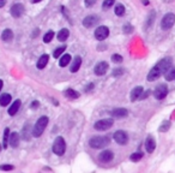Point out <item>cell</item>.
Wrapping results in <instances>:
<instances>
[{"label":"cell","mask_w":175,"mask_h":173,"mask_svg":"<svg viewBox=\"0 0 175 173\" xmlns=\"http://www.w3.org/2000/svg\"><path fill=\"white\" fill-rule=\"evenodd\" d=\"M109 143H110V138H109L108 136H96V137H92V138L89 141L90 147L94 148V149L104 148V147H107Z\"/></svg>","instance_id":"obj_1"},{"label":"cell","mask_w":175,"mask_h":173,"mask_svg":"<svg viewBox=\"0 0 175 173\" xmlns=\"http://www.w3.org/2000/svg\"><path fill=\"white\" fill-rule=\"evenodd\" d=\"M47 125H48V117H41L36 121V124H35V126L32 129V136L34 137H40L43 133Z\"/></svg>","instance_id":"obj_2"},{"label":"cell","mask_w":175,"mask_h":173,"mask_svg":"<svg viewBox=\"0 0 175 173\" xmlns=\"http://www.w3.org/2000/svg\"><path fill=\"white\" fill-rule=\"evenodd\" d=\"M65 150H66V143H65V140L62 137H57L54 143H53V152L54 154H57L59 156L64 155L65 154Z\"/></svg>","instance_id":"obj_3"},{"label":"cell","mask_w":175,"mask_h":173,"mask_svg":"<svg viewBox=\"0 0 175 173\" xmlns=\"http://www.w3.org/2000/svg\"><path fill=\"white\" fill-rule=\"evenodd\" d=\"M114 124V120L112 118H106V119H101L99 121L95 123L94 128L97 130V131H106V130L110 129Z\"/></svg>","instance_id":"obj_4"},{"label":"cell","mask_w":175,"mask_h":173,"mask_svg":"<svg viewBox=\"0 0 175 173\" xmlns=\"http://www.w3.org/2000/svg\"><path fill=\"white\" fill-rule=\"evenodd\" d=\"M175 23V16L174 13H167L163 16L162 21H161V27L163 30H168L170 29Z\"/></svg>","instance_id":"obj_5"},{"label":"cell","mask_w":175,"mask_h":173,"mask_svg":"<svg viewBox=\"0 0 175 173\" xmlns=\"http://www.w3.org/2000/svg\"><path fill=\"white\" fill-rule=\"evenodd\" d=\"M172 58H163L162 60H160L158 63H157V65H156V67H157V70L161 72V73H164V72L167 71L170 66H172Z\"/></svg>","instance_id":"obj_6"},{"label":"cell","mask_w":175,"mask_h":173,"mask_svg":"<svg viewBox=\"0 0 175 173\" xmlns=\"http://www.w3.org/2000/svg\"><path fill=\"white\" fill-rule=\"evenodd\" d=\"M108 35H109V29L107 27H104V25H101V27H99L95 30V37L99 41H103L104 39L108 37Z\"/></svg>","instance_id":"obj_7"},{"label":"cell","mask_w":175,"mask_h":173,"mask_svg":"<svg viewBox=\"0 0 175 173\" xmlns=\"http://www.w3.org/2000/svg\"><path fill=\"white\" fill-rule=\"evenodd\" d=\"M168 94V88L164 86V84H160L155 89L154 91V96L157 99V100H163Z\"/></svg>","instance_id":"obj_8"},{"label":"cell","mask_w":175,"mask_h":173,"mask_svg":"<svg viewBox=\"0 0 175 173\" xmlns=\"http://www.w3.org/2000/svg\"><path fill=\"white\" fill-rule=\"evenodd\" d=\"M114 140H115V142H117V143L124 145V144L127 143V141H128V136H127V133H126L125 131L119 130V131H117V132L114 133Z\"/></svg>","instance_id":"obj_9"},{"label":"cell","mask_w":175,"mask_h":173,"mask_svg":"<svg viewBox=\"0 0 175 173\" xmlns=\"http://www.w3.org/2000/svg\"><path fill=\"white\" fill-rule=\"evenodd\" d=\"M108 70V64L106 63V61H100V63H97L96 65H95V69H94V72H95V75H97V76H103L106 72Z\"/></svg>","instance_id":"obj_10"},{"label":"cell","mask_w":175,"mask_h":173,"mask_svg":"<svg viewBox=\"0 0 175 173\" xmlns=\"http://www.w3.org/2000/svg\"><path fill=\"white\" fill-rule=\"evenodd\" d=\"M24 12V6L22 4H15L12 7H11V14L15 17V18H18L20 17Z\"/></svg>","instance_id":"obj_11"},{"label":"cell","mask_w":175,"mask_h":173,"mask_svg":"<svg viewBox=\"0 0 175 173\" xmlns=\"http://www.w3.org/2000/svg\"><path fill=\"white\" fill-rule=\"evenodd\" d=\"M97 17L96 16H87L84 19H83V25L85 27V28H91V27H94L96 23H97Z\"/></svg>","instance_id":"obj_12"},{"label":"cell","mask_w":175,"mask_h":173,"mask_svg":"<svg viewBox=\"0 0 175 173\" xmlns=\"http://www.w3.org/2000/svg\"><path fill=\"white\" fill-rule=\"evenodd\" d=\"M113 158H114L113 152H110V150H104V152H102V153L100 154L99 160H100L101 162H109V161L113 160Z\"/></svg>","instance_id":"obj_13"},{"label":"cell","mask_w":175,"mask_h":173,"mask_svg":"<svg viewBox=\"0 0 175 173\" xmlns=\"http://www.w3.org/2000/svg\"><path fill=\"white\" fill-rule=\"evenodd\" d=\"M145 148H146V152H147V153H152V152L155 150V148H156V142H155V140H154L152 136H149V137L146 138Z\"/></svg>","instance_id":"obj_14"},{"label":"cell","mask_w":175,"mask_h":173,"mask_svg":"<svg viewBox=\"0 0 175 173\" xmlns=\"http://www.w3.org/2000/svg\"><path fill=\"white\" fill-rule=\"evenodd\" d=\"M142 93H143V87L138 86V87H136V88H133L131 91V95H130V96H131V101L134 102V101L138 100Z\"/></svg>","instance_id":"obj_15"},{"label":"cell","mask_w":175,"mask_h":173,"mask_svg":"<svg viewBox=\"0 0 175 173\" xmlns=\"http://www.w3.org/2000/svg\"><path fill=\"white\" fill-rule=\"evenodd\" d=\"M161 75H162V73H161V72L157 70V67L155 66L154 69H151V71L149 72V75H147L146 79H147L149 82H154V81H156V79L160 77Z\"/></svg>","instance_id":"obj_16"},{"label":"cell","mask_w":175,"mask_h":173,"mask_svg":"<svg viewBox=\"0 0 175 173\" xmlns=\"http://www.w3.org/2000/svg\"><path fill=\"white\" fill-rule=\"evenodd\" d=\"M9 143L12 148H17L19 144V135L17 132H12L9 137Z\"/></svg>","instance_id":"obj_17"},{"label":"cell","mask_w":175,"mask_h":173,"mask_svg":"<svg viewBox=\"0 0 175 173\" xmlns=\"http://www.w3.org/2000/svg\"><path fill=\"white\" fill-rule=\"evenodd\" d=\"M127 114H128V111L126 108H115L112 112V115L114 118H125Z\"/></svg>","instance_id":"obj_18"},{"label":"cell","mask_w":175,"mask_h":173,"mask_svg":"<svg viewBox=\"0 0 175 173\" xmlns=\"http://www.w3.org/2000/svg\"><path fill=\"white\" fill-rule=\"evenodd\" d=\"M80 65H82V58L74 57V59H73V61H72V65H71V67H70V71L77 72L78 70H79Z\"/></svg>","instance_id":"obj_19"},{"label":"cell","mask_w":175,"mask_h":173,"mask_svg":"<svg viewBox=\"0 0 175 173\" xmlns=\"http://www.w3.org/2000/svg\"><path fill=\"white\" fill-rule=\"evenodd\" d=\"M1 39H2V41H5V42L11 41V40L13 39V33H12V30H11V29H5V30L2 31V34H1Z\"/></svg>","instance_id":"obj_20"},{"label":"cell","mask_w":175,"mask_h":173,"mask_svg":"<svg viewBox=\"0 0 175 173\" xmlns=\"http://www.w3.org/2000/svg\"><path fill=\"white\" fill-rule=\"evenodd\" d=\"M19 107H20V100H16L11 106H10V108H9V114L10 115H15L17 112H18V110H19Z\"/></svg>","instance_id":"obj_21"},{"label":"cell","mask_w":175,"mask_h":173,"mask_svg":"<svg viewBox=\"0 0 175 173\" xmlns=\"http://www.w3.org/2000/svg\"><path fill=\"white\" fill-rule=\"evenodd\" d=\"M48 60H49V56L48 54H43L42 57L39 59V61H37V69L42 70L44 66L48 64Z\"/></svg>","instance_id":"obj_22"},{"label":"cell","mask_w":175,"mask_h":173,"mask_svg":"<svg viewBox=\"0 0 175 173\" xmlns=\"http://www.w3.org/2000/svg\"><path fill=\"white\" fill-rule=\"evenodd\" d=\"M164 76H166V79L167 81H173V79H175V67H173V66H170L167 71L164 72Z\"/></svg>","instance_id":"obj_23"},{"label":"cell","mask_w":175,"mask_h":173,"mask_svg":"<svg viewBox=\"0 0 175 173\" xmlns=\"http://www.w3.org/2000/svg\"><path fill=\"white\" fill-rule=\"evenodd\" d=\"M69 35H70L69 29H61L58 33V40L59 41H66L67 37H69Z\"/></svg>","instance_id":"obj_24"},{"label":"cell","mask_w":175,"mask_h":173,"mask_svg":"<svg viewBox=\"0 0 175 173\" xmlns=\"http://www.w3.org/2000/svg\"><path fill=\"white\" fill-rule=\"evenodd\" d=\"M64 95H65L66 98H69V99H78V98H79V93L76 91V90H73V89H67V90H65Z\"/></svg>","instance_id":"obj_25"},{"label":"cell","mask_w":175,"mask_h":173,"mask_svg":"<svg viewBox=\"0 0 175 173\" xmlns=\"http://www.w3.org/2000/svg\"><path fill=\"white\" fill-rule=\"evenodd\" d=\"M11 102V95L10 94H2L0 96V106H7Z\"/></svg>","instance_id":"obj_26"},{"label":"cell","mask_w":175,"mask_h":173,"mask_svg":"<svg viewBox=\"0 0 175 173\" xmlns=\"http://www.w3.org/2000/svg\"><path fill=\"white\" fill-rule=\"evenodd\" d=\"M70 61H71V56H70V54H65V56L61 57L60 61H59V65H60L61 67H65V66L69 65Z\"/></svg>","instance_id":"obj_27"},{"label":"cell","mask_w":175,"mask_h":173,"mask_svg":"<svg viewBox=\"0 0 175 173\" xmlns=\"http://www.w3.org/2000/svg\"><path fill=\"white\" fill-rule=\"evenodd\" d=\"M114 12H115V14H117V16H119V17L124 16V14H125V6H124L122 4H117V6H115Z\"/></svg>","instance_id":"obj_28"},{"label":"cell","mask_w":175,"mask_h":173,"mask_svg":"<svg viewBox=\"0 0 175 173\" xmlns=\"http://www.w3.org/2000/svg\"><path fill=\"white\" fill-rule=\"evenodd\" d=\"M22 137H23V140H25V141L30 140V126H29V124H27V125L24 126V129H23V131H22Z\"/></svg>","instance_id":"obj_29"},{"label":"cell","mask_w":175,"mask_h":173,"mask_svg":"<svg viewBox=\"0 0 175 173\" xmlns=\"http://www.w3.org/2000/svg\"><path fill=\"white\" fill-rule=\"evenodd\" d=\"M170 128V121L169 120H164L162 124H161V126L158 128V131L161 132H166V131H168Z\"/></svg>","instance_id":"obj_30"},{"label":"cell","mask_w":175,"mask_h":173,"mask_svg":"<svg viewBox=\"0 0 175 173\" xmlns=\"http://www.w3.org/2000/svg\"><path fill=\"white\" fill-rule=\"evenodd\" d=\"M65 49H66V46H61V47H58L55 51H54V53H53V56L54 58H59L64 52H65Z\"/></svg>","instance_id":"obj_31"},{"label":"cell","mask_w":175,"mask_h":173,"mask_svg":"<svg viewBox=\"0 0 175 173\" xmlns=\"http://www.w3.org/2000/svg\"><path fill=\"white\" fill-rule=\"evenodd\" d=\"M53 37H54V33H53V31H48V33H46V34H44V36H43V41H44V42H46V43L50 42Z\"/></svg>","instance_id":"obj_32"},{"label":"cell","mask_w":175,"mask_h":173,"mask_svg":"<svg viewBox=\"0 0 175 173\" xmlns=\"http://www.w3.org/2000/svg\"><path fill=\"white\" fill-rule=\"evenodd\" d=\"M142 158H143V154H142V153H133V154H131V156H130L131 161H133V162L139 161Z\"/></svg>","instance_id":"obj_33"},{"label":"cell","mask_w":175,"mask_h":173,"mask_svg":"<svg viewBox=\"0 0 175 173\" xmlns=\"http://www.w3.org/2000/svg\"><path fill=\"white\" fill-rule=\"evenodd\" d=\"M114 2H115V0H104V1H103V5H102L103 10H107V9H109L110 6H113Z\"/></svg>","instance_id":"obj_34"},{"label":"cell","mask_w":175,"mask_h":173,"mask_svg":"<svg viewBox=\"0 0 175 173\" xmlns=\"http://www.w3.org/2000/svg\"><path fill=\"white\" fill-rule=\"evenodd\" d=\"M9 135H10V130L5 129L4 131V148H7V140H9Z\"/></svg>","instance_id":"obj_35"},{"label":"cell","mask_w":175,"mask_h":173,"mask_svg":"<svg viewBox=\"0 0 175 173\" xmlns=\"http://www.w3.org/2000/svg\"><path fill=\"white\" fill-rule=\"evenodd\" d=\"M132 31H133V27L131 24H125L124 25V33L125 34H131Z\"/></svg>","instance_id":"obj_36"},{"label":"cell","mask_w":175,"mask_h":173,"mask_svg":"<svg viewBox=\"0 0 175 173\" xmlns=\"http://www.w3.org/2000/svg\"><path fill=\"white\" fill-rule=\"evenodd\" d=\"M124 70L122 69H115L114 71H113V77H120V76H122L124 75Z\"/></svg>","instance_id":"obj_37"},{"label":"cell","mask_w":175,"mask_h":173,"mask_svg":"<svg viewBox=\"0 0 175 173\" xmlns=\"http://www.w3.org/2000/svg\"><path fill=\"white\" fill-rule=\"evenodd\" d=\"M112 60L114 61V63H121L122 61V57L120 56V54H113V57H112Z\"/></svg>","instance_id":"obj_38"},{"label":"cell","mask_w":175,"mask_h":173,"mask_svg":"<svg viewBox=\"0 0 175 173\" xmlns=\"http://www.w3.org/2000/svg\"><path fill=\"white\" fill-rule=\"evenodd\" d=\"M95 2H96V0H84V4H85V6H87V7H91V6H94V5H95Z\"/></svg>","instance_id":"obj_39"},{"label":"cell","mask_w":175,"mask_h":173,"mask_svg":"<svg viewBox=\"0 0 175 173\" xmlns=\"http://www.w3.org/2000/svg\"><path fill=\"white\" fill-rule=\"evenodd\" d=\"M0 170H2V171H11V170H13V166H11V165H2L0 167Z\"/></svg>","instance_id":"obj_40"},{"label":"cell","mask_w":175,"mask_h":173,"mask_svg":"<svg viewBox=\"0 0 175 173\" xmlns=\"http://www.w3.org/2000/svg\"><path fill=\"white\" fill-rule=\"evenodd\" d=\"M154 18H155V12H151L150 17H149V23H147V27H151V24L154 23Z\"/></svg>","instance_id":"obj_41"},{"label":"cell","mask_w":175,"mask_h":173,"mask_svg":"<svg viewBox=\"0 0 175 173\" xmlns=\"http://www.w3.org/2000/svg\"><path fill=\"white\" fill-rule=\"evenodd\" d=\"M149 94H150V91L147 90V91H145L144 94H140V96H139V99H140V100H143V99H146V98L149 96Z\"/></svg>","instance_id":"obj_42"},{"label":"cell","mask_w":175,"mask_h":173,"mask_svg":"<svg viewBox=\"0 0 175 173\" xmlns=\"http://www.w3.org/2000/svg\"><path fill=\"white\" fill-rule=\"evenodd\" d=\"M39 107V102L37 101H34L32 103H31V108H37Z\"/></svg>","instance_id":"obj_43"},{"label":"cell","mask_w":175,"mask_h":173,"mask_svg":"<svg viewBox=\"0 0 175 173\" xmlns=\"http://www.w3.org/2000/svg\"><path fill=\"white\" fill-rule=\"evenodd\" d=\"M6 4V0H0V7H2Z\"/></svg>","instance_id":"obj_44"},{"label":"cell","mask_w":175,"mask_h":173,"mask_svg":"<svg viewBox=\"0 0 175 173\" xmlns=\"http://www.w3.org/2000/svg\"><path fill=\"white\" fill-rule=\"evenodd\" d=\"M92 87H94V84H92V83H91V84H89V86H88V88H87V91L89 90V89H92Z\"/></svg>","instance_id":"obj_45"},{"label":"cell","mask_w":175,"mask_h":173,"mask_svg":"<svg viewBox=\"0 0 175 173\" xmlns=\"http://www.w3.org/2000/svg\"><path fill=\"white\" fill-rule=\"evenodd\" d=\"M1 89H2V81L0 79V91H1Z\"/></svg>","instance_id":"obj_46"},{"label":"cell","mask_w":175,"mask_h":173,"mask_svg":"<svg viewBox=\"0 0 175 173\" xmlns=\"http://www.w3.org/2000/svg\"><path fill=\"white\" fill-rule=\"evenodd\" d=\"M31 1H32V2H34V4H36V2H40V1H41V0H31Z\"/></svg>","instance_id":"obj_47"},{"label":"cell","mask_w":175,"mask_h":173,"mask_svg":"<svg viewBox=\"0 0 175 173\" xmlns=\"http://www.w3.org/2000/svg\"><path fill=\"white\" fill-rule=\"evenodd\" d=\"M143 4H144V5H146V4H149V1H146V0H143Z\"/></svg>","instance_id":"obj_48"},{"label":"cell","mask_w":175,"mask_h":173,"mask_svg":"<svg viewBox=\"0 0 175 173\" xmlns=\"http://www.w3.org/2000/svg\"><path fill=\"white\" fill-rule=\"evenodd\" d=\"M0 150H1V145H0Z\"/></svg>","instance_id":"obj_49"}]
</instances>
